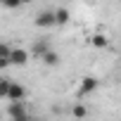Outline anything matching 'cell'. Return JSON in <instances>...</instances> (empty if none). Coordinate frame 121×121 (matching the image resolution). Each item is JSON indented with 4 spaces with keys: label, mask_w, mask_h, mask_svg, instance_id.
<instances>
[{
    "label": "cell",
    "mask_w": 121,
    "mask_h": 121,
    "mask_svg": "<svg viewBox=\"0 0 121 121\" xmlns=\"http://www.w3.org/2000/svg\"><path fill=\"white\" fill-rule=\"evenodd\" d=\"M36 26H38V29H52V26H57V14H55V7L40 10V12L36 14Z\"/></svg>",
    "instance_id": "1"
},
{
    "label": "cell",
    "mask_w": 121,
    "mask_h": 121,
    "mask_svg": "<svg viewBox=\"0 0 121 121\" xmlns=\"http://www.w3.org/2000/svg\"><path fill=\"white\" fill-rule=\"evenodd\" d=\"M29 50H24V48H12V52H10V62H12V67H26L29 64Z\"/></svg>",
    "instance_id": "2"
},
{
    "label": "cell",
    "mask_w": 121,
    "mask_h": 121,
    "mask_svg": "<svg viewBox=\"0 0 121 121\" xmlns=\"http://www.w3.org/2000/svg\"><path fill=\"white\" fill-rule=\"evenodd\" d=\"M97 86H100V81H97L95 76H83V78H81V86H78V97H86V95L95 93Z\"/></svg>",
    "instance_id": "3"
},
{
    "label": "cell",
    "mask_w": 121,
    "mask_h": 121,
    "mask_svg": "<svg viewBox=\"0 0 121 121\" xmlns=\"http://www.w3.org/2000/svg\"><path fill=\"white\" fill-rule=\"evenodd\" d=\"M7 114H10L14 121H22V119H26V116H29V109L24 107V100H22V102H10Z\"/></svg>",
    "instance_id": "4"
},
{
    "label": "cell",
    "mask_w": 121,
    "mask_h": 121,
    "mask_svg": "<svg viewBox=\"0 0 121 121\" xmlns=\"http://www.w3.org/2000/svg\"><path fill=\"white\" fill-rule=\"evenodd\" d=\"M40 62L45 64V67H59V62H62V57H59V52L57 50H52V48H48L43 55H40Z\"/></svg>",
    "instance_id": "5"
},
{
    "label": "cell",
    "mask_w": 121,
    "mask_h": 121,
    "mask_svg": "<svg viewBox=\"0 0 121 121\" xmlns=\"http://www.w3.org/2000/svg\"><path fill=\"white\" fill-rule=\"evenodd\" d=\"M24 97H26V88H24L22 83L12 81V86H10V93H7V100H10V102H22Z\"/></svg>",
    "instance_id": "6"
},
{
    "label": "cell",
    "mask_w": 121,
    "mask_h": 121,
    "mask_svg": "<svg viewBox=\"0 0 121 121\" xmlns=\"http://www.w3.org/2000/svg\"><path fill=\"white\" fill-rule=\"evenodd\" d=\"M55 14H57V26H67L69 19H71V14H69L67 7H55Z\"/></svg>",
    "instance_id": "7"
},
{
    "label": "cell",
    "mask_w": 121,
    "mask_h": 121,
    "mask_svg": "<svg viewBox=\"0 0 121 121\" xmlns=\"http://www.w3.org/2000/svg\"><path fill=\"white\" fill-rule=\"evenodd\" d=\"M90 45H93V48H97V50H104V48L109 45V38H107L104 33H95V36L90 38Z\"/></svg>",
    "instance_id": "8"
},
{
    "label": "cell",
    "mask_w": 121,
    "mask_h": 121,
    "mask_svg": "<svg viewBox=\"0 0 121 121\" xmlns=\"http://www.w3.org/2000/svg\"><path fill=\"white\" fill-rule=\"evenodd\" d=\"M5 10H22L24 7V0H0Z\"/></svg>",
    "instance_id": "9"
},
{
    "label": "cell",
    "mask_w": 121,
    "mask_h": 121,
    "mask_svg": "<svg viewBox=\"0 0 121 121\" xmlns=\"http://www.w3.org/2000/svg\"><path fill=\"white\" fill-rule=\"evenodd\" d=\"M10 86H12V81H10V78H3V76H0V97H5V100H7Z\"/></svg>",
    "instance_id": "10"
},
{
    "label": "cell",
    "mask_w": 121,
    "mask_h": 121,
    "mask_svg": "<svg viewBox=\"0 0 121 121\" xmlns=\"http://www.w3.org/2000/svg\"><path fill=\"white\" fill-rule=\"evenodd\" d=\"M48 48H50L48 43H36V45H33V55H36V57H40V55H43Z\"/></svg>",
    "instance_id": "11"
},
{
    "label": "cell",
    "mask_w": 121,
    "mask_h": 121,
    "mask_svg": "<svg viewBox=\"0 0 121 121\" xmlns=\"http://www.w3.org/2000/svg\"><path fill=\"white\" fill-rule=\"evenodd\" d=\"M71 114H74V116H78V119H83V116H88V109H86V107H83V104H76V107H74V112H71Z\"/></svg>",
    "instance_id": "12"
},
{
    "label": "cell",
    "mask_w": 121,
    "mask_h": 121,
    "mask_svg": "<svg viewBox=\"0 0 121 121\" xmlns=\"http://www.w3.org/2000/svg\"><path fill=\"white\" fill-rule=\"evenodd\" d=\"M10 52H12V45L0 43V57H10Z\"/></svg>",
    "instance_id": "13"
},
{
    "label": "cell",
    "mask_w": 121,
    "mask_h": 121,
    "mask_svg": "<svg viewBox=\"0 0 121 121\" xmlns=\"http://www.w3.org/2000/svg\"><path fill=\"white\" fill-rule=\"evenodd\" d=\"M7 67H12L10 57H0V71H3V69H7Z\"/></svg>",
    "instance_id": "14"
},
{
    "label": "cell",
    "mask_w": 121,
    "mask_h": 121,
    "mask_svg": "<svg viewBox=\"0 0 121 121\" xmlns=\"http://www.w3.org/2000/svg\"><path fill=\"white\" fill-rule=\"evenodd\" d=\"M31 3H36V0H24V5H31Z\"/></svg>",
    "instance_id": "15"
},
{
    "label": "cell",
    "mask_w": 121,
    "mask_h": 121,
    "mask_svg": "<svg viewBox=\"0 0 121 121\" xmlns=\"http://www.w3.org/2000/svg\"><path fill=\"white\" fill-rule=\"evenodd\" d=\"M0 119H3V114H0Z\"/></svg>",
    "instance_id": "16"
}]
</instances>
